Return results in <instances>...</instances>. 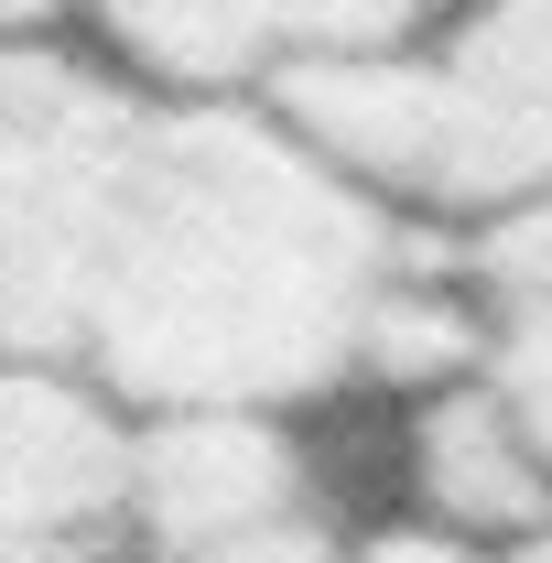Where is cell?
<instances>
[{"mask_svg": "<svg viewBox=\"0 0 552 563\" xmlns=\"http://www.w3.org/2000/svg\"><path fill=\"white\" fill-rule=\"evenodd\" d=\"M412 228L272 98H152L98 228L76 368L131 412H292L368 379Z\"/></svg>", "mask_w": 552, "mask_h": 563, "instance_id": "1", "label": "cell"}, {"mask_svg": "<svg viewBox=\"0 0 552 563\" xmlns=\"http://www.w3.org/2000/svg\"><path fill=\"white\" fill-rule=\"evenodd\" d=\"M272 109L401 228H509L552 207V0H444L412 44L303 66Z\"/></svg>", "mask_w": 552, "mask_h": 563, "instance_id": "2", "label": "cell"}, {"mask_svg": "<svg viewBox=\"0 0 552 563\" xmlns=\"http://www.w3.org/2000/svg\"><path fill=\"white\" fill-rule=\"evenodd\" d=\"M141 109L152 87L76 66L66 44H0V357H76Z\"/></svg>", "mask_w": 552, "mask_h": 563, "instance_id": "3", "label": "cell"}, {"mask_svg": "<svg viewBox=\"0 0 552 563\" xmlns=\"http://www.w3.org/2000/svg\"><path fill=\"white\" fill-rule=\"evenodd\" d=\"M141 412L76 357H0V563H109L131 542Z\"/></svg>", "mask_w": 552, "mask_h": 563, "instance_id": "4", "label": "cell"}, {"mask_svg": "<svg viewBox=\"0 0 552 563\" xmlns=\"http://www.w3.org/2000/svg\"><path fill=\"white\" fill-rule=\"evenodd\" d=\"M444 0H76L109 66L152 98H272L303 66L390 55Z\"/></svg>", "mask_w": 552, "mask_h": 563, "instance_id": "5", "label": "cell"}, {"mask_svg": "<svg viewBox=\"0 0 552 563\" xmlns=\"http://www.w3.org/2000/svg\"><path fill=\"white\" fill-rule=\"evenodd\" d=\"M292 509H325L303 444L281 412H141V466H131V553H196L228 531H261Z\"/></svg>", "mask_w": 552, "mask_h": 563, "instance_id": "6", "label": "cell"}, {"mask_svg": "<svg viewBox=\"0 0 552 563\" xmlns=\"http://www.w3.org/2000/svg\"><path fill=\"white\" fill-rule=\"evenodd\" d=\"M401 477H412V509L466 531L487 553H531L552 542V455L531 444V422L509 412V390L466 368L444 390H412L401 412Z\"/></svg>", "mask_w": 552, "mask_h": 563, "instance_id": "7", "label": "cell"}, {"mask_svg": "<svg viewBox=\"0 0 552 563\" xmlns=\"http://www.w3.org/2000/svg\"><path fill=\"white\" fill-rule=\"evenodd\" d=\"M466 282L487 303V379L509 390V412L531 422V444L552 455V207L487 228Z\"/></svg>", "mask_w": 552, "mask_h": 563, "instance_id": "8", "label": "cell"}, {"mask_svg": "<svg viewBox=\"0 0 552 563\" xmlns=\"http://www.w3.org/2000/svg\"><path fill=\"white\" fill-rule=\"evenodd\" d=\"M346 563H509V553H487V542H466V531H444V520L401 509V520L346 531Z\"/></svg>", "mask_w": 552, "mask_h": 563, "instance_id": "9", "label": "cell"}, {"mask_svg": "<svg viewBox=\"0 0 552 563\" xmlns=\"http://www.w3.org/2000/svg\"><path fill=\"white\" fill-rule=\"evenodd\" d=\"M76 22V0H0V44H55Z\"/></svg>", "mask_w": 552, "mask_h": 563, "instance_id": "10", "label": "cell"}, {"mask_svg": "<svg viewBox=\"0 0 552 563\" xmlns=\"http://www.w3.org/2000/svg\"><path fill=\"white\" fill-rule=\"evenodd\" d=\"M509 563H552V542H531V553H509Z\"/></svg>", "mask_w": 552, "mask_h": 563, "instance_id": "11", "label": "cell"}]
</instances>
